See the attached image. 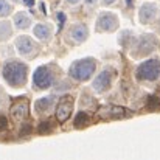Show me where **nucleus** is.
Masks as SVG:
<instances>
[{
	"label": "nucleus",
	"mask_w": 160,
	"mask_h": 160,
	"mask_svg": "<svg viewBox=\"0 0 160 160\" xmlns=\"http://www.w3.org/2000/svg\"><path fill=\"white\" fill-rule=\"evenodd\" d=\"M90 123V120H89V115L86 113V112H79L76 117H75V126L76 128H84V126H87Z\"/></svg>",
	"instance_id": "obj_18"
},
{
	"label": "nucleus",
	"mask_w": 160,
	"mask_h": 160,
	"mask_svg": "<svg viewBox=\"0 0 160 160\" xmlns=\"http://www.w3.org/2000/svg\"><path fill=\"white\" fill-rule=\"evenodd\" d=\"M159 14V8L156 3H151V2H146L142 5L140 11H138V19L142 23H149L156 19V16Z\"/></svg>",
	"instance_id": "obj_7"
},
{
	"label": "nucleus",
	"mask_w": 160,
	"mask_h": 160,
	"mask_svg": "<svg viewBox=\"0 0 160 160\" xmlns=\"http://www.w3.org/2000/svg\"><path fill=\"white\" fill-rule=\"evenodd\" d=\"M54 101H56L54 97H44V98H39V100L34 103V109H36V112H39V113L50 112V109L54 106Z\"/></svg>",
	"instance_id": "obj_15"
},
{
	"label": "nucleus",
	"mask_w": 160,
	"mask_h": 160,
	"mask_svg": "<svg viewBox=\"0 0 160 160\" xmlns=\"http://www.w3.org/2000/svg\"><path fill=\"white\" fill-rule=\"evenodd\" d=\"M70 38L73 39V42L82 44L89 38V28L82 23H76V25H73L70 28Z\"/></svg>",
	"instance_id": "obj_11"
},
{
	"label": "nucleus",
	"mask_w": 160,
	"mask_h": 160,
	"mask_svg": "<svg viewBox=\"0 0 160 160\" xmlns=\"http://www.w3.org/2000/svg\"><path fill=\"white\" fill-rule=\"evenodd\" d=\"M97 68V62L93 58L78 59L70 65V76L76 81H87Z\"/></svg>",
	"instance_id": "obj_2"
},
{
	"label": "nucleus",
	"mask_w": 160,
	"mask_h": 160,
	"mask_svg": "<svg viewBox=\"0 0 160 160\" xmlns=\"http://www.w3.org/2000/svg\"><path fill=\"white\" fill-rule=\"evenodd\" d=\"M27 115H28V101L27 100H20L16 104H12V107H11V117L16 121L25 120Z\"/></svg>",
	"instance_id": "obj_13"
},
{
	"label": "nucleus",
	"mask_w": 160,
	"mask_h": 160,
	"mask_svg": "<svg viewBox=\"0 0 160 160\" xmlns=\"http://www.w3.org/2000/svg\"><path fill=\"white\" fill-rule=\"evenodd\" d=\"M16 48L22 56H31L36 50V44L30 36H19L16 39Z\"/></svg>",
	"instance_id": "obj_8"
},
{
	"label": "nucleus",
	"mask_w": 160,
	"mask_h": 160,
	"mask_svg": "<svg viewBox=\"0 0 160 160\" xmlns=\"http://www.w3.org/2000/svg\"><path fill=\"white\" fill-rule=\"evenodd\" d=\"M14 23H16V27H17L19 30H25V28L30 27V23H31V17H30L25 11L16 12V16H14Z\"/></svg>",
	"instance_id": "obj_16"
},
{
	"label": "nucleus",
	"mask_w": 160,
	"mask_h": 160,
	"mask_svg": "<svg viewBox=\"0 0 160 160\" xmlns=\"http://www.w3.org/2000/svg\"><path fill=\"white\" fill-rule=\"evenodd\" d=\"M54 82V75L52 73V70L45 65L36 68L34 75H33V84H34V89L38 90H45L48 87H52Z\"/></svg>",
	"instance_id": "obj_4"
},
{
	"label": "nucleus",
	"mask_w": 160,
	"mask_h": 160,
	"mask_svg": "<svg viewBox=\"0 0 160 160\" xmlns=\"http://www.w3.org/2000/svg\"><path fill=\"white\" fill-rule=\"evenodd\" d=\"M34 36L39 39V41H50L52 34H53V28L48 25V23H38L33 30Z\"/></svg>",
	"instance_id": "obj_14"
},
{
	"label": "nucleus",
	"mask_w": 160,
	"mask_h": 160,
	"mask_svg": "<svg viewBox=\"0 0 160 160\" xmlns=\"http://www.w3.org/2000/svg\"><path fill=\"white\" fill-rule=\"evenodd\" d=\"M98 115H100L101 118H106V120L107 118H123V117L128 115V112H126V109H123V107L106 106V107H101V109H100Z\"/></svg>",
	"instance_id": "obj_12"
},
{
	"label": "nucleus",
	"mask_w": 160,
	"mask_h": 160,
	"mask_svg": "<svg viewBox=\"0 0 160 160\" xmlns=\"http://www.w3.org/2000/svg\"><path fill=\"white\" fill-rule=\"evenodd\" d=\"M117 0H103V5H113Z\"/></svg>",
	"instance_id": "obj_23"
},
{
	"label": "nucleus",
	"mask_w": 160,
	"mask_h": 160,
	"mask_svg": "<svg viewBox=\"0 0 160 160\" xmlns=\"http://www.w3.org/2000/svg\"><path fill=\"white\" fill-rule=\"evenodd\" d=\"M6 129H8V120L3 115H0V132H3Z\"/></svg>",
	"instance_id": "obj_21"
},
{
	"label": "nucleus",
	"mask_w": 160,
	"mask_h": 160,
	"mask_svg": "<svg viewBox=\"0 0 160 160\" xmlns=\"http://www.w3.org/2000/svg\"><path fill=\"white\" fill-rule=\"evenodd\" d=\"M11 11H12L11 5H9L6 0H0V17H5V16H8Z\"/></svg>",
	"instance_id": "obj_19"
},
{
	"label": "nucleus",
	"mask_w": 160,
	"mask_h": 160,
	"mask_svg": "<svg viewBox=\"0 0 160 160\" xmlns=\"http://www.w3.org/2000/svg\"><path fill=\"white\" fill-rule=\"evenodd\" d=\"M67 2H68L70 5H78V3H79V0H67Z\"/></svg>",
	"instance_id": "obj_24"
},
{
	"label": "nucleus",
	"mask_w": 160,
	"mask_h": 160,
	"mask_svg": "<svg viewBox=\"0 0 160 160\" xmlns=\"http://www.w3.org/2000/svg\"><path fill=\"white\" fill-rule=\"evenodd\" d=\"M97 31L100 33H107V31H115L118 28V17L112 12H101L97 19L95 25Z\"/></svg>",
	"instance_id": "obj_5"
},
{
	"label": "nucleus",
	"mask_w": 160,
	"mask_h": 160,
	"mask_svg": "<svg viewBox=\"0 0 160 160\" xmlns=\"http://www.w3.org/2000/svg\"><path fill=\"white\" fill-rule=\"evenodd\" d=\"M110 82H112V70L104 68V70H103L101 73H98V76L93 79L92 87H93L95 92L103 93V92H106L107 89L110 87Z\"/></svg>",
	"instance_id": "obj_6"
},
{
	"label": "nucleus",
	"mask_w": 160,
	"mask_h": 160,
	"mask_svg": "<svg viewBox=\"0 0 160 160\" xmlns=\"http://www.w3.org/2000/svg\"><path fill=\"white\" fill-rule=\"evenodd\" d=\"M12 2H20V0H12Z\"/></svg>",
	"instance_id": "obj_25"
},
{
	"label": "nucleus",
	"mask_w": 160,
	"mask_h": 160,
	"mask_svg": "<svg viewBox=\"0 0 160 160\" xmlns=\"http://www.w3.org/2000/svg\"><path fill=\"white\" fill-rule=\"evenodd\" d=\"M3 78L5 81L12 86V87H22L25 82H27V73H28V67L23 64V62H19V61H11V62H6L3 70Z\"/></svg>",
	"instance_id": "obj_1"
},
{
	"label": "nucleus",
	"mask_w": 160,
	"mask_h": 160,
	"mask_svg": "<svg viewBox=\"0 0 160 160\" xmlns=\"http://www.w3.org/2000/svg\"><path fill=\"white\" fill-rule=\"evenodd\" d=\"M72 112H73V101L68 97H65L64 100H61V103L56 107V118H58V121L59 123L67 121L68 117L72 115Z\"/></svg>",
	"instance_id": "obj_9"
},
{
	"label": "nucleus",
	"mask_w": 160,
	"mask_h": 160,
	"mask_svg": "<svg viewBox=\"0 0 160 160\" xmlns=\"http://www.w3.org/2000/svg\"><path fill=\"white\" fill-rule=\"evenodd\" d=\"M50 131H52L50 121H44V123L39 126V134H45V132H50Z\"/></svg>",
	"instance_id": "obj_20"
},
{
	"label": "nucleus",
	"mask_w": 160,
	"mask_h": 160,
	"mask_svg": "<svg viewBox=\"0 0 160 160\" xmlns=\"http://www.w3.org/2000/svg\"><path fill=\"white\" fill-rule=\"evenodd\" d=\"M138 52H137V56H145V54L151 53L154 48H156V38L152 34H145L140 41H138V45H137Z\"/></svg>",
	"instance_id": "obj_10"
},
{
	"label": "nucleus",
	"mask_w": 160,
	"mask_h": 160,
	"mask_svg": "<svg viewBox=\"0 0 160 160\" xmlns=\"http://www.w3.org/2000/svg\"><path fill=\"white\" fill-rule=\"evenodd\" d=\"M137 78L142 79V81H156L159 79L160 76V61L152 58V59H148L145 62H142L138 67H137Z\"/></svg>",
	"instance_id": "obj_3"
},
{
	"label": "nucleus",
	"mask_w": 160,
	"mask_h": 160,
	"mask_svg": "<svg viewBox=\"0 0 160 160\" xmlns=\"http://www.w3.org/2000/svg\"><path fill=\"white\" fill-rule=\"evenodd\" d=\"M84 2H86L87 6H95V5L98 3V0H84Z\"/></svg>",
	"instance_id": "obj_22"
},
{
	"label": "nucleus",
	"mask_w": 160,
	"mask_h": 160,
	"mask_svg": "<svg viewBox=\"0 0 160 160\" xmlns=\"http://www.w3.org/2000/svg\"><path fill=\"white\" fill-rule=\"evenodd\" d=\"M12 36V25L8 20H2L0 22V42L9 39Z\"/></svg>",
	"instance_id": "obj_17"
}]
</instances>
